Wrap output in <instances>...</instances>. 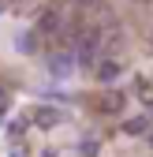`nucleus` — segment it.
Here are the masks:
<instances>
[{"label":"nucleus","instance_id":"obj_2","mask_svg":"<svg viewBox=\"0 0 153 157\" xmlns=\"http://www.w3.org/2000/svg\"><path fill=\"white\" fill-rule=\"evenodd\" d=\"M93 75H97V82H105V86H112L116 78L123 75V64L116 60V56H101L97 64H93Z\"/></svg>","mask_w":153,"mask_h":157},{"label":"nucleus","instance_id":"obj_6","mask_svg":"<svg viewBox=\"0 0 153 157\" xmlns=\"http://www.w3.org/2000/svg\"><path fill=\"white\" fill-rule=\"evenodd\" d=\"M64 120V112H56V109H37V124L41 127H52V124H60Z\"/></svg>","mask_w":153,"mask_h":157},{"label":"nucleus","instance_id":"obj_4","mask_svg":"<svg viewBox=\"0 0 153 157\" xmlns=\"http://www.w3.org/2000/svg\"><path fill=\"white\" fill-rule=\"evenodd\" d=\"M37 30H41V34H60V15H56V11H45L41 19H37Z\"/></svg>","mask_w":153,"mask_h":157},{"label":"nucleus","instance_id":"obj_10","mask_svg":"<svg viewBox=\"0 0 153 157\" xmlns=\"http://www.w3.org/2000/svg\"><path fill=\"white\" fill-rule=\"evenodd\" d=\"M11 157H19V153H11Z\"/></svg>","mask_w":153,"mask_h":157},{"label":"nucleus","instance_id":"obj_3","mask_svg":"<svg viewBox=\"0 0 153 157\" xmlns=\"http://www.w3.org/2000/svg\"><path fill=\"white\" fill-rule=\"evenodd\" d=\"M15 49L23 56H37V49H41V30H19L15 34Z\"/></svg>","mask_w":153,"mask_h":157},{"label":"nucleus","instance_id":"obj_8","mask_svg":"<svg viewBox=\"0 0 153 157\" xmlns=\"http://www.w3.org/2000/svg\"><path fill=\"white\" fill-rule=\"evenodd\" d=\"M79 153H82V157H93V153H97V142H93V139H86V142L79 146Z\"/></svg>","mask_w":153,"mask_h":157},{"label":"nucleus","instance_id":"obj_1","mask_svg":"<svg viewBox=\"0 0 153 157\" xmlns=\"http://www.w3.org/2000/svg\"><path fill=\"white\" fill-rule=\"evenodd\" d=\"M75 64H79V56H71V52H52L49 60H45V67H49V75L56 78V82L71 78L75 75Z\"/></svg>","mask_w":153,"mask_h":157},{"label":"nucleus","instance_id":"obj_5","mask_svg":"<svg viewBox=\"0 0 153 157\" xmlns=\"http://www.w3.org/2000/svg\"><path fill=\"white\" fill-rule=\"evenodd\" d=\"M123 131L127 135H146L149 131V116H131V120H123Z\"/></svg>","mask_w":153,"mask_h":157},{"label":"nucleus","instance_id":"obj_7","mask_svg":"<svg viewBox=\"0 0 153 157\" xmlns=\"http://www.w3.org/2000/svg\"><path fill=\"white\" fill-rule=\"evenodd\" d=\"M101 109H105V112H120V109H123V94H108L105 101H101Z\"/></svg>","mask_w":153,"mask_h":157},{"label":"nucleus","instance_id":"obj_9","mask_svg":"<svg viewBox=\"0 0 153 157\" xmlns=\"http://www.w3.org/2000/svg\"><path fill=\"white\" fill-rule=\"evenodd\" d=\"M146 146H149V150H153V127H149V131H146Z\"/></svg>","mask_w":153,"mask_h":157}]
</instances>
